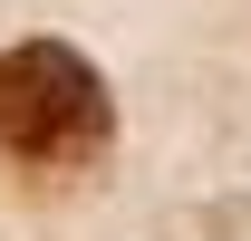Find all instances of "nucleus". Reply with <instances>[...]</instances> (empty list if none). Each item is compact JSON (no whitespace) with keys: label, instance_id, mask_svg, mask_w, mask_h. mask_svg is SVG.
I'll return each mask as SVG.
<instances>
[{"label":"nucleus","instance_id":"1","mask_svg":"<svg viewBox=\"0 0 251 241\" xmlns=\"http://www.w3.org/2000/svg\"><path fill=\"white\" fill-rule=\"evenodd\" d=\"M106 135H116V96L68 39L0 48V154H20L39 174H68V164L106 154Z\"/></svg>","mask_w":251,"mask_h":241}]
</instances>
